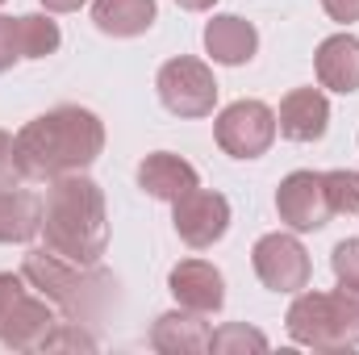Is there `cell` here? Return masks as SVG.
I'll list each match as a JSON object with an SVG mask.
<instances>
[{
	"label": "cell",
	"instance_id": "obj_20",
	"mask_svg": "<svg viewBox=\"0 0 359 355\" xmlns=\"http://www.w3.org/2000/svg\"><path fill=\"white\" fill-rule=\"evenodd\" d=\"M209 351H217V355H234V351H268V339H264L259 330L243 326V322H230V326H222V330H213V335H209Z\"/></svg>",
	"mask_w": 359,
	"mask_h": 355
},
{
	"label": "cell",
	"instance_id": "obj_24",
	"mask_svg": "<svg viewBox=\"0 0 359 355\" xmlns=\"http://www.w3.org/2000/svg\"><path fill=\"white\" fill-rule=\"evenodd\" d=\"M25 168H21V155H17V138L0 130V188H21L25 184Z\"/></svg>",
	"mask_w": 359,
	"mask_h": 355
},
{
	"label": "cell",
	"instance_id": "obj_19",
	"mask_svg": "<svg viewBox=\"0 0 359 355\" xmlns=\"http://www.w3.org/2000/svg\"><path fill=\"white\" fill-rule=\"evenodd\" d=\"M17 34H21V59H46V55H55L59 42H63L59 25H55L50 17H42V13L17 17Z\"/></svg>",
	"mask_w": 359,
	"mask_h": 355
},
{
	"label": "cell",
	"instance_id": "obj_27",
	"mask_svg": "<svg viewBox=\"0 0 359 355\" xmlns=\"http://www.w3.org/2000/svg\"><path fill=\"white\" fill-rule=\"evenodd\" d=\"M42 4H46L50 13H76V8H80V4H88V0H42Z\"/></svg>",
	"mask_w": 359,
	"mask_h": 355
},
{
	"label": "cell",
	"instance_id": "obj_6",
	"mask_svg": "<svg viewBox=\"0 0 359 355\" xmlns=\"http://www.w3.org/2000/svg\"><path fill=\"white\" fill-rule=\"evenodd\" d=\"M155 88H159V100L168 113L176 117H209L213 105H217V80L213 72L201 63V59H168L155 76Z\"/></svg>",
	"mask_w": 359,
	"mask_h": 355
},
{
	"label": "cell",
	"instance_id": "obj_10",
	"mask_svg": "<svg viewBox=\"0 0 359 355\" xmlns=\"http://www.w3.org/2000/svg\"><path fill=\"white\" fill-rule=\"evenodd\" d=\"M172 222H176V234L188 247L205 251V247H213L230 230V201L222 192L192 188V192H184L176 201V217Z\"/></svg>",
	"mask_w": 359,
	"mask_h": 355
},
{
	"label": "cell",
	"instance_id": "obj_26",
	"mask_svg": "<svg viewBox=\"0 0 359 355\" xmlns=\"http://www.w3.org/2000/svg\"><path fill=\"white\" fill-rule=\"evenodd\" d=\"M322 8H326L334 21H343V25L359 21V0H322Z\"/></svg>",
	"mask_w": 359,
	"mask_h": 355
},
{
	"label": "cell",
	"instance_id": "obj_12",
	"mask_svg": "<svg viewBox=\"0 0 359 355\" xmlns=\"http://www.w3.org/2000/svg\"><path fill=\"white\" fill-rule=\"evenodd\" d=\"M276 130L292 142H318L330 130V100L318 88H297L280 100Z\"/></svg>",
	"mask_w": 359,
	"mask_h": 355
},
{
	"label": "cell",
	"instance_id": "obj_11",
	"mask_svg": "<svg viewBox=\"0 0 359 355\" xmlns=\"http://www.w3.org/2000/svg\"><path fill=\"white\" fill-rule=\"evenodd\" d=\"M168 288L180 301V309H192V314H217L226 305V280L222 272L205 260H184L172 267L168 276Z\"/></svg>",
	"mask_w": 359,
	"mask_h": 355
},
{
	"label": "cell",
	"instance_id": "obj_2",
	"mask_svg": "<svg viewBox=\"0 0 359 355\" xmlns=\"http://www.w3.org/2000/svg\"><path fill=\"white\" fill-rule=\"evenodd\" d=\"M42 234H46V251L84 267L100 264L109 247V217H104L100 188L80 172L59 176L42 201Z\"/></svg>",
	"mask_w": 359,
	"mask_h": 355
},
{
	"label": "cell",
	"instance_id": "obj_17",
	"mask_svg": "<svg viewBox=\"0 0 359 355\" xmlns=\"http://www.w3.org/2000/svg\"><path fill=\"white\" fill-rule=\"evenodd\" d=\"M92 21L100 34L138 38L155 25V0H92Z\"/></svg>",
	"mask_w": 359,
	"mask_h": 355
},
{
	"label": "cell",
	"instance_id": "obj_21",
	"mask_svg": "<svg viewBox=\"0 0 359 355\" xmlns=\"http://www.w3.org/2000/svg\"><path fill=\"white\" fill-rule=\"evenodd\" d=\"M334 213H359V172H322Z\"/></svg>",
	"mask_w": 359,
	"mask_h": 355
},
{
	"label": "cell",
	"instance_id": "obj_7",
	"mask_svg": "<svg viewBox=\"0 0 359 355\" xmlns=\"http://www.w3.org/2000/svg\"><path fill=\"white\" fill-rule=\"evenodd\" d=\"M276 142V113L264 100H234L217 113V147L230 159H259Z\"/></svg>",
	"mask_w": 359,
	"mask_h": 355
},
{
	"label": "cell",
	"instance_id": "obj_5",
	"mask_svg": "<svg viewBox=\"0 0 359 355\" xmlns=\"http://www.w3.org/2000/svg\"><path fill=\"white\" fill-rule=\"evenodd\" d=\"M50 330H55V314L46 297H34L21 284V276L0 272V343L13 351H34L46 343Z\"/></svg>",
	"mask_w": 359,
	"mask_h": 355
},
{
	"label": "cell",
	"instance_id": "obj_4",
	"mask_svg": "<svg viewBox=\"0 0 359 355\" xmlns=\"http://www.w3.org/2000/svg\"><path fill=\"white\" fill-rule=\"evenodd\" d=\"M288 335L313 351H347L359 347V293H301L288 309Z\"/></svg>",
	"mask_w": 359,
	"mask_h": 355
},
{
	"label": "cell",
	"instance_id": "obj_28",
	"mask_svg": "<svg viewBox=\"0 0 359 355\" xmlns=\"http://www.w3.org/2000/svg\"><path fill=\"white\" fill-rule=\"evenodd\" d=\"M180 8H192V13H205V8H213V0H176Z\"/></svg>",
	"mask_w": 359,
	"mask_h": 355
},
{
	"label": "cell",
	"instance_id": "obj_23",
	"mask_svg": "<svg viewBox=\"0 0 359 355\" xmlns=\"http://www.w3.org/2000/svg\"><path fill=\"white\" fill-rule=\"evenodd\" d=\"M63 347H72V351H96V339L80 330V322H55V330L46 335V343H42V351H63Z\"/></svg>",
	"mask_w": 359,
	"mask_h": 355
},
{
	"label": "cell",
	"instance_id": "obj_3",
	"mask_svg": "<svg viewBox=\"0 0 359 355\" xmlns=\"http://www.w3.org/2000/svg\"><path fill=\"white\" fill-rule=\"evenodd\" d=\"M21 276L50 301L59 305L72 322H96L113 301H117V280L109 272L92 264H72L55 251H29L25 264H21Z\"/></svg>",
	"mask_w": 359,
	"mask_h": 355
},
{
	"label": "cell",
	"instance_id": "obj_16",
	"mask_svg": "<svg viewBox=\"0 0 359 355\" xmlns=\"http://www.w3.org/2000/svg\"><path fill=\"white\" fill-rule=\"evenodd\" d=\"M209 326L201 322V314L192 309H172L155 322L151 330V347L163 355H196V351H209Z\"/></svg>",
	"mask_w": 359,
	"mask_h": 355
},
{
	"label": "cell",
	"instance_id": "obj_14",
	"mask_svg": "<svg viewBox=\"0 0 359 355\" xmlns=\"http://www.w3.org/2000/svg\"><path fill=\"white\" fill-rule=\"evenodd\" d=\"M205 51L213 55V63H226V67H243L255 59L259 51V34L251 21L226 13V17H213L205 25Z\"/></svg>",
	"mask_w": 359,
	"mask_h": 355
},
{
	"label": "cell",
	"instance_id": "obj_25",
	"mask_svg": "<svg viewBox=\"0 0 359 355\" xmlns=\"http://www.w3.org/2000/svg\"><path fill=\"white\" fill-rule=\"evenodd\" d=\"M21 59V34H17V17H0V76Z\"/></svg>",
	"mask_w": 359,
	"mask_h": 355
},
{
	"label": "cell",
	"instance_id": "obj_29",
	"mask_svg": "<svg viewBox=\"0 0 359 355\" xmlns=\"http://www.w3.org/2000/svg\"><path fill=\"white\" fill-rule=\"evenodd\" d=\"M0 4H4V0H0Z\"/></svg>",
	"mask_w": 359,
	"mask_h": 355
},
{
	"label": "cell",
	"instance_id": "obj_15",
	"mask_svg": "<svg viewBox=\"0 0 359 355\" xmlns=\"http://www.w3.org/2000/svg\"><path fill=\"white\" fill-rule=\"evenodd\" d=\"M318 67V84L334 92H359V38L351 34H334L318 46L313 55Z\"/></svg>",
	"mask_w": 359,
	"mask_h": 355
},
{
	"label": "cell",
	"instance_id": "obj_13",
	"mask_svg": "<svg viewBox=\"0 0 359 355\" xmlns=\"http://www.w3.org/2000/svg\"><path fill=\"white\" fill-rule=\"evenodd\" d=\"M138 188H142L147 196H155V201H172V205H176L184 192L201 188V176H196V168L184 163L180 155L155 151V155H147V159L138 163Z\"/></svg>",
	"mask_w": 359,
	"mask_h": 355
},
{
	"label": "cell",
	"instance_id": "obj_22",
	"mask_svg": "<svg viewBox=\"0 0 359 355\" xmlns=\"http://www.w3.org/2000/svg\"><path fill=\"white\" fill-rule=\"evenodd\" d=\"M330 267H334V276H339V284H343V288L359 293V239H343V243L334 247Z\"/></svg>",
	"mask_w": 359,
	"mask_h": 355
},
{
	"label": "cell",
	"instance_id": "obj_8",
	"mask_svg": "<svg viewBox=\"0 0 359 355\" xmlns=\"http://www.w3.org/2000/svg\"><path fill=\"white\" fill-rule=\"evenodd\" d=\"M276 213L288 230H322L334 213L322 172H292L276 188Z\"/></svg>",
	"mask_w": 359,
	"mask_h": 355
},
{
	"label": "cell",
	"instance_id": "obj_18",
	"mask_svg": "<svg viewBox=\"0 0 359 355\" xmlns=\"http://www.w3.org/2000/svg\"><path fill=\"white\" fill-rule=\"evenodd\" d=\"M42 230V201L25 188H0V243H29Z\"/></svg>",
	"mask_w": 359,
	"mask_h": 355
},
{
	"label": "cell",
	"instance_id": "obj_1",
	"mask_svg": "<svg viewBox=\"0 0 359 355\" xmlns=\"http://www.w3.org/2000/svg\"><path fill=\"white\" fill-rule=\"evenodd\" d=\"M104 151V126L100 117L80 105H59L17 134V155L29 180H59L84 172Z\"/></svg>",
	"mask_w": 359,
	"mask_h": 355
},
{
	"label": "cell",
	"instance_id": "obj_9",
	"mask_svg": "<svg viewBox=\"0 0 359 355\" xmlns=\"http://www.w3.org/2000/svg\"><path fill=\"white\" fill-rule=\"evenodd\" d=\"M255 276L271 293H301L309 288V255L292 234H264L251 251Z\"/></svg>",
	"mask_w": 359,
	"mask_h": 355
}]
</instances>
